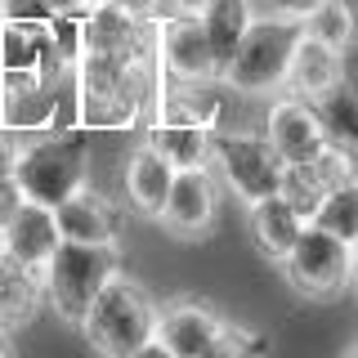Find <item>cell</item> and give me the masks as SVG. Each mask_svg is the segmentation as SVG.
<instances>
[{"mask_svg": "<svg viewBox=\"0 0 358 358\" xmlns=\"http://www.w3.org/2000/svg\"><path fill=\"white\" fill-rule=\"evenodd\" d=\"M143 18L117 5H94L81 18V54L72 67L76 121L90 130H121L134 121L152 85Z\"/></svg>", "mask_w": 358, "mask_h": 358, "instance_id": "cell-1", "label": "cell"}, {"mask_svg": "<svg viewBox=\"0 0 358 358\" xmlns=\"http://www.w3.org/2000/svg\"><path fill=\"white\" fill-rule=\"evenodd\" d=\"M9 175H14L18 193L27 201L54 210L81 184H90V148L72 130H36L22 139L18 162Z\"/></svg>", "mask_w": 358, "mask_h": 358, "instance_id": "cell-2", "label": "cell"}, {"mask_svg": "<svg viewBox=\"0 0 358 358\" xmlns=\"http://www.w3.org/2000/svg\"><path fill=\"white\" fill-rule=\"evenodd\" d=\"M157 309L152 296L134 282L130 273H112L108 287L94 296L90 313L81 318V331L90 341V350L103 358H126L130 350H139L143 341L157 336Z\"/></svg>", "mask_w": 358, "mask_h": 358, "instance_id": "cell-3", "label": "cell"}, {"mask_svg": "<svg viewBox=\"0 0 358 358\" xmlns=\"http://www.w3.org/2000/svg\"><path fill=\"white\" fill-rule=\"evenodd\" d=\"M121 273L117 246H94V242H59V251L45 260L41 282H45V305L59 313V322L81 327L94 296L108 287V278Z\"/></svg>", "mask_w": 358, "mask_h": 358, "instance_id": "cell-4", "label": "cell"}, {"mask_svg": "<svg viewBox=\"0 0 358 358\" xmlns=\"http://www.w3.org/2000/svg\"><path fill=\"white\" fill-rule=\"evenodd\" d=\"M300 41V22L282 14H255L246 27V36L233 54V63L224 67L220 81H229L238 94H278L287 81L291 50Z\"/></svg>", "mask_w": 358, "mask_h": 358, "instance_id": "cell-5", "label": "cell"}, {"mask_svg": "<svg viewBox=\"0 0 358 358\" xmlns=\"http://www.w3.org/2000/svg\"><path fill=\"white\" fill-rule=\"evenodd\" d=\"M282 273L287 282L309 300H336L354 287V273H358V260H354V246L341 242L336 233L318 229V224H305L300 229L296 246L287 251L282 260Z\"/></svg>", "mask_w": 358, "mask_h": 358, "instance_id": "cell-6", "label": "cell"}, {"mask_svg": "<svg viewBox=\"0 0 358 358\" xmlns=\"http://www.w3.org/2000/svg\"><path fill=\"white\" fill-rule=\"evenodd\" d=\"M210 166L229 184L233 197H242L246 206L268 193H278L282 179V157L268 148L264 130H220L210 134Z\"/></svg>", "mask_w": 358, "mask_h": 358, "instance_id": "cell-7", "label": "cell"}, {"mask_svg": "<svg viewBox=\"0 0 358 358\" xmlns=\"http://www.w3.org/2000/svg\"><path fill=\"white\" fill-rule=\"evenodd\" d=\"M152 54H157V67L179 85H215L220 81L215 54H210V41L201 31L197 14H175L171 9V18H157L152 22Z\"/></svg>", "mask_w": 358, "mask_h": 358, "instance_id": "cell-8", "label": "cell"}, {"mask_svg": "<svg viewBox=\"0 0 358 358\" xmlns=\"http://www.w3.org/2000/svg\"><path fill=\"white\" fill-rule=\"evenodd\" d=\"M220 215V193H215V179H210L206 166H188V171H175L171 179V193H166L162 220L175 238H206L215 229Z\"/></svg>", "mask_w": 358, "mask_h": 358, "instance_id": "cell-9", "label": "cell"}, {"mask_svg": "<svg viewBox=\"0 0 358 358\" xmlns=\"http://www.w3.org/2000/svg\"><path fill=\"white\" fill-rule=\"evenodd\" d=\"M224 313L206 300H175L157 313V341L175 358H206L224 336Z\"/></svg>", "mask_w": 358, "mask_h": 358, "instance_id": "cell-10", "label": "cell"}, {"mask_svg": "<svg viewBox=\"0 0 358 358\" xmlns=\"http://www.w3.org/2000/svg\"><path fill=\"white\" fill-rule=\"evenodd\" d=\"M264 139H268V148L282 157V166L287 162H313L327 148V134H322L318 117H313L309 99H300V94L273 99V108L264 117Z\"/></svg>", "mask_w": 358, "mask_h": 358, "instance_id": "cell-11", "label": "cell"}, {"mask_svg": "<svg viewBox=\"0 0 358 358\" xmlns=\"http://www.w3.org/2000/svg\"><path fill=\"white\" fill-rule=\"evenodd\" d=\"M54 220H59V238H67V242L117 246V238H121V206L94 184H81L67 201H59Z\"/></svg>", "mask_w": 358, "mask_h": 358, "instance_id": "cell-12", "label": "cell"}, {"mask_svg": "<svg viewBox=\"0 0 358 358\" xmlns=\"http://www.w3.org/2000/svg\"><path fill=\"white\" fill-rule=\"evenodd\" d=\"M59 220H54L50 206H36V201L22 197V206L9 215L5 233H0V255L5 260H14L22 268H45V260H50L54 251H59Z\"/></svg>", "mask_w": 358, "mask_h": 358, "instance_id": "cell-13", "label": "cell"}, {"mask_svg": "<svg viewBox=\"0 0 358 358\" xmlns=\"http://www.w3.org/2000/svg\"><path fill=\"white\" fill-rule=\"evenodd\" d=\"M305 215H300L296 206L282 197V193H268L260 201H251L246 206V229H251V242H255V251L264 255V260H273V264H282L287 260V251L296 246L300 238V229H305Z\"/></svg>", "mask_w": 358, "mask_h": 358, "instance_id": "cell-14", "label": "cell"}, {"mask_svg": "<svg viewBox=\"0 0 358 358\" xmlns=\"http://www.w3.org/2000/svg\"><path fill=\"white\" fill-rule=\"evenodd\" d=\"M341 76H345V54L300 27V41H296V50H291L282 90L287 94H300V99H313V94H322V90H331Z\"/></svg>", "mask_w": 358, "mask_h": 358, "instance_id": "cell-15", "label": "cell"}, {"mask_svg": "<svg viewBox=\"0 0 358 358\" xmlns=\"http://www.w3.org/2000/svg\"><path fill=\"white\" fill-rule=\"evenodd\" d=\"M171 179H175V166L166 162L152 143H139L126 162V197L139 215H162L166 206V193H171Z\"/></svg>", "mask_w": 358, "mask_h": 358, "instance_id": "cell-16", "label": "cell"}, {"mask_svg": "<svg viewBox=\"0 0 358 358\" xmlns=\"http://www.w3.org/2000/svg\"><path fill=\"white\" fill-rule=\"evenodd\" d=\"M197 18H201V31H206V41H210L215 67L224 76V67L233 63L246 27L255 22V0H206V9H201Z\"/></svg>", "mask_w": 358, "mask_h": 358, "instance_id": "cell-17", "label": "cell"}, {"mask_svg": "<svg viewBox=\"0 0 358 358\" xmlns=\"http://www.w3.org/2000/svg\"><path fill=\"white\" fill-rule=\"evenodd\" d=\"M210 126L201 121H188V117H162L148 134V143L175 171H188V166H210Z\"/></svg>", "mask_w": 358, "mask_h": 358, "instance_id": "cell-18", "label": "cell"}, {"mask_svg": "<svg viewBox=\"0 0 358 358\" xmlns=\"http://www.w3.org/2000/svg\"><path fill=\"white\" fill-rule=\"evenodd\" d=\"M41 300H45V282L36 268H22L0 255V327H5V336L27 327L36 318Z\"/></svg>", "mask_w": 358, "mask_h": 358, "instance_id": "cell-19", "label": "cell"}, {"mask_svg": "<svg viewBox=\"0 0 358 358\" xmlns=\"http://www.w3.org/2000/svg\"><path fill=\"white\" fill-rule=\"evenodd\" d=\"M313 117H318L327 143H345V148H358V85L350 76H341L331 90L309 99Z\"/></svg>", "mask_w": 358, "mask_h": 358, "instance_id": "cell-20", "label": "cell"}, {"mask_svg": "<svg viewBox=\"0 0 358 358\" xmlns=\"http://www.w3.org/2000/svg\"><path fill=\"white\" fill-rule=\"evenodd\" d=\"M300 27H305L309 36L336 45L341 54H350L354 45H358V5H354V0H322L318 9H309V14H305Z\"/></svg>", "mask_w": 358, "mask_h": 358, "instance_id": "cell-21", "label": "cell"}, {"mask_svg": "<svg viewBox=\"0 0 358 358\" xmlns=\"http://www.w3.org/2000/svg\"><path fill=\"white\" fill-rule=\"evenodd\" d=\"M309 224H318V229L336 233L341 242H354V238H358V179L327 188V197L318 201V210H313Z\"/></svg>", "mask_w": 358, "mask_h": 358, "instance_id": "cell-22", "label": "cell"}, {"mask_svg": "<svg viewBox=\"0 0 358 358\" xmlns=\"http://www.w3.org/2000/svg\"><path fill=\"white\" fill-rule=\"evenodd\" d=\"M278 193H282L305 220H313L318 201L327 197V179L318 175V166H313V162H287L282 166V179H278Z\"/></svg>", "mask_w": 358, "mask_h": 358, "instance_id": "cell-23", "label": "cell"}, {"mask_svg": "<svg viewBox=\"0 0 358 358\" xmlns=\"http://www.w3.org/2000/svg\"><path fill=\"white\" fill-rule=\"evenodd\" d=\"M268 350V341L264 336H255V331H246V327H224V336L215 341V350H210L206 358H264Z\"/></svg>", "mask_w": 358, "mask_h": 358, "instance_id": "cell-24", "label": "cell"}, {"mask_svg": "<svg viewBox=\"0 0 358 358\" xmlns=\"http://www.w3.org/2000/svg\"><path fill=\"white\" fill-rule=\"evenodd\" d=\"M0 22H18V27H50L54 9L45 0H0Z\"/></svg>", "mask_w": 358, "mask_h": 358, "instance_id": "cell-25", "label": "cell"}, {"mask_svg": "<svg viewBox=\"0 0 358 358\" xmlns=\"http://www.w3.org/2000/svg\"><path fill=\"white\" fill-rule=\"evenodd\" d=\"M22 206V193H18V184H14V175H0V233H5V224L9 215Z\"/></svg>", "mask_w": 358, "mask_h": 358, "instance_id": "cell-26", "label": "cell"}, {"mask_svg": "<svg viewBox=\"0 0 358 358\" xmlns=\"http://www.w3.org/2000/svg\"><path fill=\"white\" fill-rule=\"evenodd\" d=\"M18 148H22V134H18V130H9V126H0V175L14 171Z\"/></svg>", "mask_w": 358, "mask_h": 358, "instance_id": "cell-27", "label": "cell"}, {"mask_svg": "<svg viewBox=\"0 0 358 358\" xmlns=\"http://www.w3.org/2000/svg\"><path fill=\"white\" fill-rule=\"evenodd\" d=\"M318 5H322V0H273V14L305 22V14H309V9H318Z\"/></svg>", "mask_w": 358, "mask_h": 358, "instance_id": "cell-28", "label": "cell"}, {"mask_svg": "<svg viewBox=\"0 0 358 358\" xmlns=\"http://www.w3.org/2000/svg\"><path fill=\"white\" fill-rule=\"evenodd\" d=\"M126 358H175V354H171V350H166V345H162V341L152 336V341H143L139 350H130Z\"/></svg>", "mask_w": 358, "mask_h": 358, "instance_id": "cell-29", "label": "cell"}, {"mask_svg": "<svg viewBox=\"0 0 358 358\" xmlns=\"http://www.w3.org/2000/svg\"><path fill=\"white\" fill-rule=\"evenodd\" d=\"M108 5H117V9H126V14H139V18H148V14H152V5H157V0H108Z\"/></svg>", "mask_w": 358, "mask_h": 358, "instance_id": "cell-30", "label": "cell"}, {"mask_svg": "<svg viewBox=\"0 0 358 358\" xmlns=\"http://www.w3.org/2000/svg\"><path fill=\"white\" fill-rule=\"evenodd\" d=\"M171 9H175V14H201L206 0H171Z\"/></svg>", "mask_w": 358, "mask_h": 358, "instance_id": "cell-31", "label": "cell"}, {"mask_svg": "<svg viewBox=\"0 0 358 358\" xmlns=\"http://www.w3.org/2000/svg\"><path fill=\"white\" fill-rule=\"evenodd\" d=\"M45 5H50L54 14H72V9H85L81 0H45Z\"/></svg>", "mask_w": 358, "mask_h": 358, "instance_id": "cell-32", "label": "cell"}, {"mask_svg": "<svg viewBox=\"0 0 358 358\" xmlns=\"http://www.w3.org/2000/svg\"><path fill=\"white\" fill-rule=\"evenodd\" d=\"M81 5H85V9H94V5H103V0H81Z\"/></svg>", "mask_w": 358, "mask_h": 358, "instance_id": "cell-33", "label": "cell"}, {"mask_svg": "<svg viewBox=\"0 0 358 358\" xmlns=\"http://www.w3.org/2000/svg\"><path fill=\"white\" fill-rule=\"evenodd\" d=\"M0 358H9V345L5 341H0Z\"/></svg>", "mask_w": 358, "mask_h": 358, "instance_id": "cell-34", "label": "cell"}, {"mask_svg": "<svg viewBox=\"0 0 358 358\" xmlns=\"http://www.w3.org/2000/svg\"><path fill=\"white\" fill-rule=\"evenodd\" d=\"M350 246H354V260H358V238H354V242H350Z\"/></svg>", "mask_w": 358, "mask_h": 358, "instance_id": "cell-35", "label": "cell"}, {"mask_svg": "<svg viewBox=\"0 0 358 358\" xmlns=\"http://www.w3.org/2000/svg\"><path fill=\"white\" fill-rule=\"evenodd\" d=\"M345 358H358V345H354V350H350V354H345Z\"/></svg>", "mask_w": 358, "mask_h": 358, "instance_id": "cell-36", "label": "cell"}, {"mask_svg": "<svg viewBox=\"0 0 358 358\" xmlns=\"http://www.w3.org/2000/svg\"><path fill=\"white\" fill-rule=\"evenodd\" d=\"M0 94H5V81H0Z\"/></svg>", "mask_w": 358, "mask_h": 358, "instance_id": "cell-37", "label": "cell"}, {"mask_svg": "<svg viewBox=\"0 0 358 358\" xmlns=\"http://www.w3.org/2000/svg\"><path fill=\"white\" fill-rule=\"evenodd\" d=\"M354 287H358V273H354Z\"/></svg>", "mask_w": 358, "mask_h": 358, "instance_id": "cell-38", "label": "cell"}]
</instances>
